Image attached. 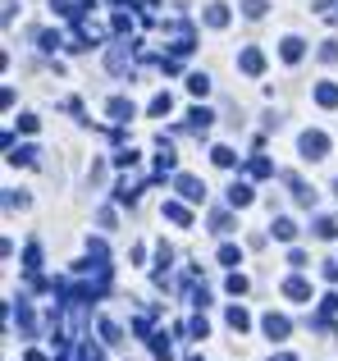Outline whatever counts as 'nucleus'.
<instances>
[{
  "label": "nucleus",
  "instance_id": "nucleus-1",
  "mask_svg": "<svg viewBox=\"0 0 338 361\" xmlns=\"http://www.w3.org/2000/svg\"><path fill=\"white\" fill-rule=\"evenodd\" d=\"M297 147H302L306 160H325V156H330V137H325L320 128H306L302 137H297Z\"/></svg>",
  "mask_w": 338,
  "mask_h": 361
},
{
  "label": "nucleus",
  "instance_id": "nucleus-2",
  "mask_svg": "<svg viewBox=\"0 0 338 361\" xmlns=\"http://www.w3.org/2000/svg\"><path fill=\"white\" fill-rule=\"evenodd\" d=\"M174 188H178L183 202H206V183H201V178H192V174H178Z\"/></svg>",
  "mask_w": 338,
  "mask_h": 361
},
{
  "label": "nucleus",
  "instance_id": "nucleus-3",
  "mask_svg": "<svg viewBox=\"0 0 338 361\" xmlns=\"http://www.w3.org/2000/svg\"><path fill=\"white\" fill-rule=\"evenodd\" d=\"M261 329H265V334L275 338V343H284V338L293 334V325H288V316H279V311H270V316L261 320Z\"/></svg>",
  "mask_w": 338,
  "mask_h": 361
},
{
  "label": "nucleus",
  "instance_id": "nucleus-4",
  "mask_svg": "<svg viewBox=\"0 0 338 361\" xmlns=\"http://www.w3.org/2000/svg\"><path fill=\"white\" fill-rule=\"evenodd\" d=\"M238 69L247 73V78H256V73H265V55H261L256 46H247V51L238 55Z\"/></svg>",
  "mask_w": 338,
  "mask_h": 361
},
{
  "label": "nucleus",
  "instance_id": "nucleus-5",
  "mask_svg": "<svg viewBox=\"0 0 338 361\" xmlns=\"http://www.w3.org/2000/svg\"><path fill=\"white\" fill-rule=\"evenodd\" d=\"M106 115L115 119V123H128V119L137 115V110H133V101H124V97H110V101H106Z\"/></svg>",
  "mask_w": 338,
  "mask_h": 361
},
{
  "label": "nucleus",
  "instance_id": "nucleus-6",
  "mask_svg": "<svg viewBox=\"0 0 338 361\" xmlns=\"http://www.w3.org/2000/svg\"><path fill=\"white\" fill-rule=\"evenodd\" d=\"M128 60H133V51H128V46H110L106 69H110V73H128Z\"/></svg>",
  "mask_w": 338,
  "mask_h": 361
},
{
  "label": "nucleus",
  "instance_id": "nucleus-7",
  "mask_svg": "<svg viewBox=\"0 0 338 361\" xmlns=\"http://www.w3.org/2000/svg\"><path fill=\"white\" fill-rule=\"evenodd\" d=\"M284 298H293V302H311V283H306L302 274H293V279H284Z\"/></svg>",
  "mask_w": 338,
  "mask_h": 361
},
{
  "label": "nucleus",
  "instance_id": "nucleus-8",
  "mask_svg": "<svg viewBox=\"0 0 338 361\" xmlns=\"http://www.w3.org/2000/svg\"><path fill=\"white\" fill-rule=\"evenodd\" d=\"M279 55H284L288 64H297L306 55V42H302V37H284V42H279Z\"/></svg>",
  "mask_w": 338,
  "mask_h": 361
},
{
  "label": "nucleus",
  "instance_id": "nucleus-9",
  "mask_svg": "<svg viewBox=\"0 0 338 361\" xmlns=\"http://www.w3.org/2000/svg\"><path fill=\"white\" fill-rule=\"evenodd\" d=\"M206 27H229V5H220V0H215V5H206Z\"/></svg>",
  "mask_w": 338,
  "mask_h": 361
},
{
  "label": "nucleus",
  "instance_id": "nucleus-10",
  "mask_svg": "<svg viewBox=\"0 0 338 361\" xmlns=\"http://www.w3.org/2000/svg\"><path fill=\"white\" fill-rule=\"evenodd\" d=\"M288 188H293V197H297V206H315V188H306L297 174H288Z\"/></svg>",
  "mask_w": 338,
  "mask_h": 361
},
{
  "label": "nucleus",
  "instance_id": "nucleus-11",
  "mask_svg": "<svg viewBox=\"0 0 338 361\" xmlns=\"http://www.w3.org/2000/svg\"><path fill=\"white\" fill-rule=\"evenodd\" d=\"M165 220H174V224H183V229H187V224H192V211H187L183 202H165Z\"/></svg>",
  "mask_w": 338,
  "mask_h": 361
},
{
  "label": "nucleus",
  "instance_id": "nucleus-12",
  "mask_svg": "<svg viewBox=\"0 0 338 361\" xmlns=\"http://www.w3.org/2000/svg\"><path fill=\"white\" fill-rule=\"evenodd\" d=\"M315 106H325V110L338 106V82H320V87H315Z\"/></svg>",
  "mask_w": 338,
  "mask_h": 361
},
{
  "label": "nucleus",
  "instance_id": "nucleus-13",
  "mask_svg": "<svg viewBox=\"0 0 338 361\" xmlns=\"http://www.w3.org/2000/svg\"><path fill=\"white\" fill-rule=\"evenodd\" d=\"M224 320H229V329H238V334H247V329H251L247 307H229V316H224Z\"/></svg>",
  "mask_w": 338,
  "mask_h": 361
},
{
  "label": "nucleus",
  "instance_id": "nucleus-14",
  "mask_svg": "<svg viewBox=\"0 0 338 361\" xmlns=\"http://www.w3.org/2000/svg\"><path fill=\"white\" fill-rule=\"evenodd\" d=\"M101 343H106V348H119V343H124V329H119L115 320H101Z\"/></svg>",
  "mask_w": 338,
  "mask_h": 361
},
{
  "label": "nucleus",
  "instance_id": "nucleus-15",
  "mask_svg": "<svg viewBox=\"0 0 338 361\" xmlns=\"http://www.w3.org/2000/svg\"><path fill=\"white\" fill-rule=\"evenodd\" d=\"M211 110H201V106H196V110H187V128H192V133H206V128H211Z\"/></svg>",
  "mask_w": 338,
  "mask_h": 361
},
{
  "label": "nucleus",
  "instance_id": "nucleus-16",
  "mask_svg": "<svg viewBox=\"0 0 338 361\" xmlns=\"http://www.w3.org/2000/svg\"><path fill=\"white\" fill-rule=\"evenodd\" d=\"M37 156H42V151H37V147H18V151H9V165H37Z\"/></svg>",
  "mask_w": 338,
  "mask_h": 361
},
{
  "label": "nucleus",
  "instance_id": "nucleus-17",
  "mask_svg": "<svg viewBox=\"0 0 338 361\" xmlns=\"http://www.w3.org/2000/svg\"><path fill=\"white\" fill-rule=\"evenodd\" d=\"M275 238H279V243H293V238H297V224L288 220V215H279V220H275Z\"/></svg>",
  "mask_w": 338,
  "mask_h": 361
},
{
  "label": "nucleus",
  "instance_id": "nucleus-18",
  "mask_svg": "<svg viewBox=\"0 0 338 361\" xmlns=\"http://www.w3.org/2000/svg\"><path fill=\"white\" fill-rule=\"evenodd\" d=\"M229 206H251V183H233L229 188Z\"/></svg>",
  "mask_w": 338,
  "mask_h": 361
},
{
  "label": "nucleus",
  "instance_id": "nucleus-19",
  "mask_svg": "<svg viewBox=\"0 0 338 361\" xmlns=\"http://www.w3.org/2000/svg\"><path fill=\"white\" fill-rule=\"evenodd\" d=\"M247 174H251V178H265V174H275V165H270L265 156H251V160H247Z\"/></svg>",
  "mask_w": 338,
  "mask_h": 361
},
{
  "label": "nucleus",
  "instance_id": "nucleus-20",
  "mask_svg": "<svg viewBox=\"0 0 338 361\" xmlns=\"http://www.w3.org/2000/svg\"><path fill=\"white\" fill-rule=\"evenodd\" d=\"M151 353H156V361H174V348H169V338H165V334H156V338H151Z\"/></svg>",
  "mask_w": 338,
  "mask_h": 361
},
{
  "label": "nucleus",
  "instance_id": "nucleus-21",
  "mask_svg": "<svg viewBox=\"0 0 338 361\" xmlns=\"http://www.w3.org/2000/svg\"><path fill=\"white\" fill-rule=\"evenodd\" d=\"M187 92H192V97H206V92H211V78H206V73H192V78H187Z\"/></svg>",
  "mask_w": 338,
  "mask_h": 361
},
{
  "label": "nucleus",
  "instance_id": "nucleus-22",
  "mask_svg": "<svg viewBox=\"0 0 338 361\" xmlns=\"http://www.w3.org/2000/svg\"><path fill=\"white\" fill-rule=\"evenodd\" d=\"M211 160H215L220 169H233V160H238V156H233L229 147H215V151H211Z\"/></svg>",
  "mask_w": 338,
  "mask_h": 361
},
{
  "label": "nucleus",
  "instance_id": "nucleus-23",
  "mask_svg": "<svg viewBox=\"0 0 338 361\" xmlns=\"http://www.w3.org/2000/svg\"><path fill=\"white\" fill-rule=\"evenodd\" d=\"M315 238H320V243L338 238V224H334V220H315Z\"/></svg>",
  "mask_w": 338,
  "mask_h": 361
},
{
  "label": "nucleus",
  "instance_id": "nucleus-24",
  "mask_svg": "<svg viewBox=\"0 0 338 361\" xmlns=\"http://www.w3.org/2000/svg\"><path fill=\"white\" fill-rule=\"evenodd\" d=\"M220 265H242V252H238L233 243H224V247H220Z\"/></svg>",
  "mask_w": 338,
  "mask_h": 361
},
{
  "label": "nucleus",
  "instance_id": "nucleus-25",
  "mask_svg": "<svg viewBox=\"0 0 338 361\" xmlns=\"http://www.w3.org/2000/svg\"><path fill=\"white\" fill-rule=\"evenodd\" d=\"M18 329H23V334H32V307H27L23 298H18Z\"/></svg>",
  "mask_w": 338,
  "mask_h": 361
},
{
  "label": "nucleus",
  "instance_id": "nucleus-26",
  "mask_svg": "<svg viewBox=\"0 0 338 361\" xmlns=\"http://www.w3.org/2000/svg\"><path fill=\"white\" fill-rule=\"evenodd\" d=\"M169 110H174V97H169V92H161V97L151 101V115H169Z\"/></svg>",
  "mask_w": 338,
  "mask_h": 361
},
{
  "label": "nucleus",
  "instance_id": "nucleus-27",
  "mask_svg": "<svg viewBox=\"0 0 338 361\" xmlns=\"http://www.w3.org/2000/svg\"><path fill=\"white\" fill-rule=\"evenodd\" d=\"M224 288H229L233 298H242V293H247V274H229V283H224Z\"/></svg>",
  "mask_w": 338,
  "mask_h": 361
},
{
  "label": "nucleus",
  "instance_id": "nucleus-28",
  "mask_svg": "<svg viewBox=\"0 0 338 361\" xmlns=\"http://www.w3.org/2000/svg\"><path fill=\"white\" fill-rule=\"evenodd\" d=\"M211 229H215V233H229V229H233V220H229L224 211H215V215H211Z\"/></svg>",
  "mask_w": 338,
  "mask_h": 361
},
{
  "label": "nucleus",
  "instance_id": "nucleus-29",
  "mask_svg": "<svg viewBox=\"0 0 338 361\" xmlns=\"http://www.w3.org/2000/svg\"><path fill=\"white\" fill-rule=\"evenodd\" d=\"M242 14H247V18H261V14H265V0H242Z\"/></svg>",
  "mask_w": 338,
  "mask_h": 361
},
{
  "label": "nucleus",
  "instance_id": "nucleus-30",
  "mask_svg": "<svg viewBox=\"0 0 338 361\" xmlns=\"http://www.w3.org/2000/svg\"><path fill=\"white\" fill-rule=\"evenodd\" d=\"M187 334H192V338H206V334H211V325H206V316H196L192 325H187Z\"/></svg>",
  "mask_w": 338,
  "mask_h": 361
},
{
  "label": "nucleus",
  "instance_id": "nucleus-31",
  "mask_svg": "<svg viewBox=\"0 0 338 361\" xmlns=\"http://www.w3.org/2000/svg\"><path fill=\"white\" fill-rule=\"evenodd\" d=\"M338 60V42H325L320 46V64H334Z\"/></svg>",
  "mask_w": 338,
  "mask_h": 361
},
{
  "label": "nucleus",
  "instance_id": "nucleus-32",
  "mask_svg": "<svg viewBox=\"0 0 338 361\" xmlns=\"http://www.w3.org/2000/svg\"><path fill=\"white\" fill-rule=\"evenodd\" d=\"M55 46H64L60 32H42V51H55Z\"/></svg>",
  "mask_w": 338,
  "mask_h": 361
},
{
  "label": "nucleus",
  "instance_id": "nucleus-33",
  "mask_svg": "<svg viewBox=\"0 0 338 361\" xmlns=\"http://www.w3.org/2000/svg\"><path fill=\"white\" fill-rule=\"evenodd\" d=\"M37 123H42L37 115H18V128H23V133H37Z\"/></svg>",
  "mask_w": 338,
  "mask_h": 361
},
{
  "label": "nucleus",
  "instance_id": "nucleus-34",
  "mask_svg": "<svg viewBox=\"0 0 338 361\" xmlns=\"http://www.w3.org/2000/svg\"><path fill=\"white\" fill-rule=\"evenodd\" d=\"M5 206H9V211H14V206L23 211V206H27V197H23V192H9V197H5Z\"/></svg>",
  "mask_w": 338,
  "mask_h": 361
},
{
  "label": "nucleus",
  "instance_id": "nucleus-35",
  "mask_svg": "<svg viewBox=\"0 0 338 361\" xmlns=\"http://www.w3.org/2000/svg\"><path fill=\"white\" fill-rule=\"evenodd\" d=\"M325 279H330V283H338V261H325Z\"/></svg>",
  "mask_w": 338,
  "mask_h": 361
},
{
  "label": "nucleus",
  "instance_id": "nucleus-36",
  "mask_svg": "<svg viewBox=\"0 0 338 361\" xmlns=\"http://www.w3.org/2000/svg\"><path fill=\"white\" fill-rule=\"evenodd\" d=\"M14 9H18V0H5V14H0V18H5V23H14Z\"/></svg>",
  "mask_w": 338,
  "mask_h": 361
},
{
  "label": "nucleus",
  "instance_id": "nucleus-37",
  "mask_svg": "<svg viewBox=\"0 0 338 361\" xmlns=\"http://www.w3.org/2000/svg\"><path fill=\"white\" fill-rule=\"evenodd\" d=\"M334 5H338V0H315V9H320V14H334Z\"/></svg>",
  "mask_w": 338,
  "mask_h": 361
},
{
  "label": "nucleus",
  "instance_id": "nucleus-38",
  "mask_svg": "<svg viewBox=\"0 0 338 361\" xmlns=\"http://www.w3.org/2000/svg\"><path fill=\"white\" fill-rule=\"evenodd\" d=\"M270 361H297L293 353H279V357H270Z\"/></svg>",
  "mask_w": 338,
  "mask_h": 361
},
{
  "label": "nucleus",
  "instance_id": "nucleus-39",
  "mask_svg": "<svg viewBox=\"0 0 338 361\" xmlns=\"http://www.w3.org/2000/svg\"><path fill=\"white\" fill-rule=\"evenodd\" d=\"M187 361H201V357H187Z\"/></svg>",
  "mask_w": 338,
  "mask_h": 361
},
{
  "label": "nucleus",
  "instance_id": "nucleus-40",
  "mask_svg": "<svg viewBox=\"0 0 338 361\" xmlns=\"http://www.w3.org/2000/svg\"><path fill=\"white\" fill-rule=\"evenodd\" d=\"M334 188H338V183H334Z\"/></svg>",
  "mask_w": 338,
  "mask_h": 361
}]
</instances>
